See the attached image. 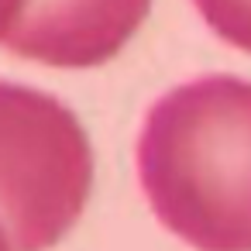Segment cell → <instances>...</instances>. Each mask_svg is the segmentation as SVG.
Returning a JSON list of instances; mask_svg holds the SVG:
<instances>
[{"instance_id":"cell-1","label":"cell","mask_w":251,"mask_h":251,"mask_svg":"<svg viewBox=\"0 0 251 251\" xmlns=\"http://www.w3.org/2000/svg\"><path fill=\"white\" fill-rule=\"evenodd\" d=\"M138 182L193 251H251V79L213 73L162 93L138 134Z\"/></svg>"},{"instance_id":"cell-2","label":"cell","mask_w":251,"mask_h":251,"mask_svg":"<svg viewBox=\"0 0 251 251\" xmlns=\"http://www.w3.org/2000/svg\"><path fill=\"white\" fill-rule=\"evenodd\" d=\"M93 148L52 93L0 79V227L14 251L55 248L83 217Z\"/></svg>"},{"instance_id":"cell-3","label":"cell","mask_w":251,"mask_h":251,"mask_svg":"<svg viewBox=\"0 0 251 251\" xmlns=\"http://www.w3.org/2000/svg\"><path fill=\"white\" fill-rule=\"evenodd\" d=\"M148 11L151 0H25L4 49L52 69H93L134 38Z\"/></svg>"},{"instance_id":"cell-4","label":"cell","mask_w":251,"mask_h":251,"mask_svg":"<svg viewBox=\"0 0 251 251\" xmlns=\"http://www.w3.org/2000/svg\"><path fill=\"white\" fill-rule=\"evenodd\" d=\"M193 4L217 38L251 52V0H193Z\"/></svg>"},{"instance_id":"cell-5","label":"cell","mask_w":251,"mask_h":251,"mask_svg":"<svg viewBox=\"0 0 251 251\" xmlns=\"http://www.w3.org/2000/svg\"><path fill=\"white\" fill-rule=\"evenodd\" d=\"M21 7H25V0H0V45L7 42V35H11V28H14L18 14H21Z\"/></svg>"},{"instance_id":"cell-6","label":"cell","mask_w":251,"mask_h":251,"mask_svg":"<svg viewBox=\"0 0 251 251\" xmlns=\"http://www.w3.org/2000/svg\"><path fill=\"white\" fill-rule=\"evenodd\" d=\"M0 251H14V248H11V237L4 234V227H0Z\"/></svg>"}]
</instances>
